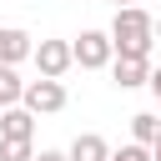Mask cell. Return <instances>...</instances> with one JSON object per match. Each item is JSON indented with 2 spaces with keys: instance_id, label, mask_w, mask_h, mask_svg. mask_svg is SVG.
I'll use <instances>...</instances> for the list:
<instances>
[{
  "instance_id": "6da1fadb",
  "label": "cell",
  "mask_w": 161,
  "mask_h": 161,
  "mask_svg": "<svg viewBox=\"0 0 161 161\" xmlns=\"http://www.w3.org/2000/svg\"><path fill=\"white\" fill-rule=\"evenodd\" d=\"M111 40H116V55H151V45H156V20H151L141 5H121L116 20H111Z\"/></svg>"
},
{
  "instance_id": "7a4b0ae2",
  "label": "cell",
  "mask_w": 161,
  "mask_h": 161,
  "mask_svg": "<svg viewBox=\"0 0 161 161\" xmlns=\"http://www.w3.org/2000/svg\"><path fill=\"white\" fill-rule=\"evenodd\" d=\"M70 50H75V65H80V70H106V65L116 60L111 30H80V35L70 40Z\"/></svg>"
},
{
  "instance_id": "3957f363",
  "label": "cell",
  "mask_w": 161,
  "mask_h": 161,
  "mask_svg": "<svg viewBox=\"0 0 161 161\" xmlns=\"http://www.w3.org/2000/svg\"><path fill=\"white\" fill-rule=\"evenodd\" d=\"M65 86L60 80H50V75H35V80H25V111H35V116H55V111H65Z\"/></svg>"
},
{
  "instance_id": "277c9868",
  "label": "cell",
  "mask_w": 161,
  "mask_h": 161,
  "mask_svg": "<svg viewBox=\"0 0 161 161\" xmlns=\"http://www.w3.org/2000/svg\"><path fill=\"white\" fill-rule=\"evenodd\" d=\"M30 60H35V70H40V75L60 80V75H65V70L75 65V50H70V40H40Z\"/></svg>"
},
{
  "instance_id": "5b68a950",
  "label": "cell",
  "mask_w": 161,
  "mask_h": 161,
  "mask_svg": "<svg viewBox=\"0 0 161 161\" xmlns=\"http://www.w3.org/2000/svg\"><path fill=\"white\" fill-rule=\"evenodd\" d=\"M111 80H116L121 91L146 86V80H151V55H116V60H111Z\"/></svg>"
},
{
  "instance_id": "8992f818",
  "label": "cell",
  "mask_w": 161,
  "mask_h": 161,
  "mask_svg": "<svg viewBox=\"0 0 161 161\" xmlns=\"http://www.w3.org/2000/svg\"><path fill=\"white\" fill-rule=\"evenodd\" d=\"M0 141H35V111L5 106L0 111Z\"/></svg>"
},
{
  "instance_id": "52a82bcc",
  "label": "cell",
  "mask_w": 161,
  "mask_h": 161,
  "mask_svg": "<svg viewBox=\"0 0 161 161\" xmlns=\"http://www.w3.org/2000/svg\"><path fill=\"white\" fill-rule=\"evenodd\" d=\"M35 55V40L20 30V25H0V65H20Z\"/></svg>"
},
{
  "instance_id": "ba28073f",
  "label": "cell",
  "mask_w": 161,
  "mask_h": 161,
  "mask_svg": "<svg viewBox=\"0 0 161 161\" xmlns=\"http://www.w3.org/2000/svg\"><path fill=\"white\" fill-rule=\"evenodd\" d=\"M65 156H70V161H111V146H106L101 131H80V136L65 146Z\"/></svg>"
},
{
  "instance_id": "9c48e42d",
  "label": "cell",
  "mask_w": 161,
  "mask_h": 161,
  "mask_svg": "<svg viewBox=\"0 0 161 161\" xmlns=\"http://www.w3.org/2000/svg\"><path fill=\"white\" fill-rule=\"evenodd\" d=\"M131 141L156 146V141H161V116H156V111H136V116H131Z\"/></svg>"
},
{
  "instance_id": "30bf717a",
  "label": "cell",
  "mask_w": 161,
  "mask_h": 161,
  "mask_svg": "<svg viewBox=\"0 0 161 161\" xmlns=\"http://www.w3.org/2000/svg\"><path fill=\"white\" fill-rule=\"evenodd\" d=\"M20 101H25L20 70H15V65H0V111H5V106H20Z\"/></svg>"
},
{
  "instance_id": "8fae6325",
  "label": "cell",
  "mask_w": 161,
  "mask_h": 161,
  "mask_svg": "<svg viewBox=\"0 0 161 161\" xmlns=\"http://www.w3.org/2000/svg\"><path fill=\"white\" fill-rule=\"evenodd\" d=\"M0 161H35L30 141H0Z\"/></svg>"
},
{
  "instance_id": "7c38bea8",
  "label": "cell",
  "mask_w": 161,
  "mask_h": 161,
  "mask_svg": "<svg viewBox=\"0 0 161 161\" xmlns=\"http://www.w3.org/2000/svg\"><path fill=\"white\" fill-rule=\"evenodd\" d=\"M111 161H151V146H141V141H126L121 151H111Z\"/></svg>"
},
{
  "instance_id": "4fadbf2b",
  "label": "cell",
  "mask_w": 161,
  "mask_h": 161,
  "mask_svg": "<svg viewBox=\"0 0 161 161\" xmlns=\"http://www.w3.org/2000/svg\"><path fill=\"white\" fill-rule=\"evenodd\" d=\"M35 161H70L65 151H55V146H45V151H35Z\"/></svg>"
},
{
  "instance_id": "5bb4252c",
  "label": "cell",
  "mask_w": 161,
  "mask_h": 161,
  "mask_svg": "<svg viewBox=\"0 0 161 161\" xmlns=\"http://www.w3.org/2000/svg\"><path fill=\"white\" fill-rule=\"evenodd\" d=\"M146 86H151V96H156V106H161V65H151V80H146Z\"/></svg>"
},
{
  "instance_id": "9a60e30c",
  "label": "cell",
  "mask_w": 161,
  "mask_h": 161,
  "mask_svg": "<svg viewBox=\"0 0 161 161\" xmlns=\"http://www.w3.org/2000/svg\"><path fill=\"white\" fill-rule=\"evenodd\" d=\"M151 161H161V141H156V146H151Z\"/></svg>"
},
{
  "instance_id": "2e32d148",
  "label": "cell",
  "mask_w": 161,
  "mask_h": 161,
  "mask_svg": "<svg viewBox=\"0 0 161 161\" xmlns=\"http://www.w3.org/2000/svg\"><path fill=\"white\" fill-rule=\"evenodd\" d=\"M111 5H116V10H121V5H136V0H111Z\"/></svg>"
},
{
  "instance_id": "e0dca14e",
  "label": "cell",
  "mask_w": 161,
  "mask_h": 161,
  "mask_svg": "<svg viewBox=\"0 0 161 161\" xmlns=\"http://www.w3.org/2000/svg\"><path fill=\"white\" fill-rule=\"evenodd\" d=\"M156 35H161V20H156Z\"/></svg>"
}]
</instances>
